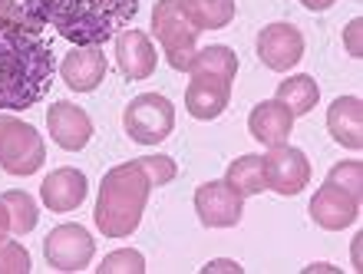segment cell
<instances>
[{
    "label": "cell",
    "instance_id": "603a6c76",
    "mask_svg": "<svg viewBox=\"0 0 363 274\" xmlns=\"http://www.w3.org/2000/svg\"><path fill=\"white\" fill-rule=\"evenodd\" d=\"M0 202H4L10 212V231H13V235H30V231L37 228L40 212H37V202L30 199L27 192L10 189L0 195Z\"/></svg>",
    "mask_w": 363,
    "mask_h": 274
},
{
    "label": "cell",
    "instance_id": "2e32d148",
    "mask_svg": "<svg viewBox=\"0 0 363 274\" xmlns=\"http://www.w3.org/2000/svg\"><path fill=\"white\" fill-rule=\"evenodd\" d=\"M40 199L50 212H73V208L83 205L86 199V175L79 169H53L40 185Z\"/></svg>",
    "mask_w": 363,
    "mask_h": 274
},
{
    "label": "cell",
    "instance_id": "7c38bea8",
    "mask_svg": "<svg viewBox=\"0 0 363 274\" xmlns=\"http://www.w3.org/2000/svg\"><path fill=\"white\" fill-rule=\"evenodd\" d=\"M116 63L123 70L125 80H149L155 73L159 53H155L152 40L145 30H119L116 37Z\"/></svg>",
    "mask_w": 363,
    "mask_h": 274
},
{
    "label": "cell",
    "instance_id": "e0dca14e",
    "mask_svg": "<svg viewBox=\"0 0 363 274\" xmlns=\"http://www.w3.org/2000/svg\"><path fill=\"white\" fill-rule=\"evenodd\" d=\"M248 129L251 136L261 142V146H281V142L291 139V129H294V116L287 109L284 103H277V99H264L251 109L248 116Z\"/></svg>",
    "mask_w": 363,
    "mask_h": 274
},
{
    "label": "cell",
    "instance_id": "f546056e",
    "mask_svg": "<svg viewBox=\"0 0 363 274\" xmlns=\"http://www.w3.org/2000/svg\"><path fill=\"white\" fill-rule=\"evenodd\" d=\"M307 10H330L337 4V0H301Z\"/></svg>",
    "mask_w": 363,
    "mask_h": 274
},
{
    "label": "cell",
    "instance_id": "5b68a950",
    "mask_svg": "<svg viewBox=\"0 0 363 274\" xmlns=\"http://www.w3.org/2000/svg\"><path fill=\"white\" fill-rule=\"evenodd\" d=\"M152 33L159 37L165 50V60L172 70H189L191 57H195V40L199 30L189 23V17L182 13L179 0H159L152 7Z\"/></svg>",
    "mask_w": 363,
    "mask_h": 274
},
{
    "label": "cell",
    "instance_id": "4fadbf2b",
    "mask_svg": "<svg viewBox=\"0 0 363 274\" xmlns=\"http://www.w3.org/2000/svg\"><path fill=\"white\" fill-rule=\"evenodd\" d=\"M47 126L53 142L67 152H79L89 142V136H93V119L86 116V109H79V106L67 103V99L50 106Z\"/></svg>",
    "mask_w": 363,
    "mask_h": 274
},
{
    "label": "cell",
    "instance_id": "ba28073f",
    "mask_svg": "<svg viewBox=\"0 0 363 274\" xmlns=\"http://www.w3.org/2000/svg\"><path fill=\"white\" fill-rule=\"evenodd\" d=\"M93 251L96 241L83 225H60L43 241V258L57 271H83L93 261Z\"/></svg>",
    "mask_w": 363,
    "mask_h": 274
},
{
    "label": "cell",
    "instance_id": "cb8c5ba5",
    "mask_svg": "<svg viewBox=\"0 0 363 274\" xmlns=\"http://www.w3.org/2000/svg\"><path fill=\"white\" fill-rule=\"evenodd\" d=\"M327 182H330V185H337V189H347L350 195H357V199H360V192H363V165H360V159L337 162L334 169L327 172Z\"/></svg>",
    "mask_w": 363,
    "mask_h": 274
},
{
    "label": "cell",
    "instance_id": "484cf974",
    "mask_svg": "<svg viewBox=\"0 0 363 274\" xmlns=\"http://www.w3.org/2000/svg\"><path fill=\"white\" fill-rule=\"evenodd\" d=\"M0 274H30V255L20 241L0 238Z\"/></svg>",
    "mask_w": 363,
    "mask_h": 274
},
{
    "label": "cell",
    "instance_id": "4316f807",
    "mask_svg": "<svg viewBox=\"0 0 363 274\" xmlns=\"http://www.w3.org/2000/svg\"><path fill=\"white\" fill-rule=\"evenodd\" d=\"M135 162L143 165V172L149 175L152 185H169V182L175 179V172H179L169 155H143V159H135Z\"/></svg>",
    "mask_w": 363,
    "mask_h": 274
},
{
    "label": "cell",
    "instance_id": "44dd1931",
    "mask_svg": "<svg viewBox=\"0 0 363 274\" xmlns=\"http://www.w3.org/2000/svg\"><path fill=\"white\" fill-rule=\"evenodd\" d=\"M189 73L199 76V73H211V76H221V80H231L238 76V53L231 47H205V50H195V57L189 63Z\"/></svg>",
    "mask_w": 363,
    "mask_h": 274
},
{
    "label": "cell",
    "instance_id": "52a82bcc",
    "mask_svg": "<svg viewBox=\"0 0 363 274\" xmlns=\"http://www.w3.org/2000/svg\"><path fill=\"white\" fill-rule=\"evenodd\" d=\"M261 175H264V189L277 195H297L307 189L311 182V162L297 146H271L268 155H261Z\"/></svg>",
    "mask_w": 363,
    "mask_h": 274
},
{
    "label": "cell",
    "instance_id": "7402d4cb",
    "mask_svg": "<svg viewBox=\"0 0 363 274\" xmlns=\"http://www.w3.org/2000/svg\"><path fill=\"white\" fill-rule=\"evenodd\" d=\"M225 182L238 192L241 199H248V195H261V192H264L261 155H241V159H235L228 165V172H225Z\"/></svg>",
    "mask_w": 363,
    "mask_h": 274
},
{
    "label": "cell",
    "instance_id": "30bf717a",
    "mask_svg": "<svg viewBox=\"0 0 363 274\" xmlns=\"http://www.w3.org/2000/svg\"><path fill=\"white\" fill-rule=\"evenodd\" d=\"M258 57L274 73L297 67L304 60V33L294 23H268L258 33Z\"/></svg>",
    "mask_w": 363,
    "mask_h": 274
},
{
    "label": "cell",
    "instance_id": "5bb4252c",
    "mask_svg": "<svg viewBox=\"0 0 363 274\" xmlns=\"http://www.w3.org/2000/svg\"><path fill=\"white\" fill-rule=\"evenodd\" d=\"M228 99H231V80H221V76L211 73L191 76L189 89H185V109L195 119H218L228 109Z\"/></svg>",
    "mask_w": 363,
    "mask_h": 274
},
{
    "label": "cell",
    "instance_id": "83f0119b",
    "mask_svg": "<svg viewBox=\"0 0 363 274\" xmlns=\"http://www.w3.org/2000/svg\"><path fill=\"white\" fill-rule=\"evenodd\" d=\"M201 271L205 274H211V271H235V274H241V265L238 261H208Z\"/></svg>",
    "mask_w": 363,
    "mask_h": 274
},
{
    "label": "cell",
    "instance_id": "8fae6325",
    "mask_svg": "<svg viewBox=\"0 0 363 274\" xmlns=\"http://www.w3.org/2000/svg\"><path fill=\"white\" fill-rule=\"evenodd\" d=\"M357 215H360V199L330 182L324 189H317V195L311 199V218L327 231H344L357 221Z\"/></svg>",
    "mask_w": 363,
    "mask_h": 274
},
{
    "label": "cell",
    "instance_id": "ac0fdd59",
    "mask_svg": "<svg viewBox=\"0 0 363 274\" xmlns=\"http://www.w3.org/2000/svg\"><path fill=\"white\" fill-rule=\"evenodd\" d=\"M327 129L344 149H360L363 146V103L360 96H340L327 109Z\"/></svg>",
    "mask_w": 363,
    "mask_h": 274
},
{
    "label": "cell",
    "instance_id": "277c9868",
    "mask_svg": "<svg viewBox=\"0 0 363 274\" xmlns=\"http://www.w3.org/2000/svg\"><path fill=\"white\" fill-rule=\"evenodd\" d=\"M43 162V136L17 116H0V169L10 175H33Z\"/></svg>",
    "mask_w": 363,
    "mask_h": 274
},
{
    "label": "cell",
    "instance_id": "f1b7e54d",
    "mask_svg": "<svg viewBox=\"0 0 363 274\" xmlns=\"http://www.w3.org/2000/svg\"><path fill=\"white\" fill-rule=\"evenodd\" d=\"M347 30H350V57H360V47H357V37H360V20H354Z\"/></svg>",
    "mask_w": 363,
    "mask_h": 274
},
{
    "label": "cell",
    "instance_id": "9a60e30c",
    "mask_svg": "<svg viewBox=\"0 0 363 274\" xmlns=\"http://www.w3.org/2000/svg\"><path fill=\"white\" fill-rule=\"evenodd\" d=\"M60 76L73 93H93L96 86L106 80V53L99 47H77L69 50L63 63H60Z\"/></svg>",
    "mask_w": 363,
    "mask_h": 274
},
{
    "label": "cell",
    "instance_id": "9c48e42d",
    "mask_svg": "<svg viewBox=\"0 0 363 274\" xmlns=\"http://www.w3.org/2000/svg\"><path fill=\"white\" fill-rule=\"evenodd\" d=\"M195 212L205 228H231L245 215V199L231 189L228 182H205L195 192Z\"/></svg>",
    "mask_w": 363,
    "mask_h": 274
},
{
    "label": "cell",
    "instance_id": "4dcf8cb0",
    "mask_svg": "<svg viewBox=\"0 0 363 274\" xmlns=\"http://www.w3.org/2000/svg\"><path fill=\"white\" fill-rule=\"evenodd\" d=\"M7 231H10V212H7V205L0 202V238L7 235Z\"/></svg>",
    "mask_w": 363,
    "mask_h": 274
},
{
    "label": "cell",
    "instance_id": "7a4b0ae2",
    "mask_svg": "<svg viewBox=\"0 0 363 274\" xmlns=\"http://www.w3.org/2000/svg\"><path fill=\"white\" fill-rule=\"evenodd\" d=\"M27 13L69 43L99 47L133 23L139 0H27Z\"/></svg>",
    "mask_w": 363,
    "mask_h": 274
},
{
    "label": "cell",
    "instance_id": "8992f818",
    "mask_svg": "<svg viewBox=\"0 0 363 274\" xmlns=\"http://www.w3.org/2000/svg\"><path fill=\"white\" fill-rule=\"evenodd\" d=\"M123 126L129 139L143 146H159L175 129V106L159 93H143L125 106Z\"/></svg>",
    "mask_w": 363,
    "mask_h": 274
},
{
    "label": "cell",
    "instance_id": "3957f363",
    "mask_svg": "<svg viewBox=\"0 0 363 274\" xmlns=\"http://www.w3.org/2000/svg\"><path fill=\"white\" fill-rule=\"evenodd\" d=\"M149 192H152V182L135 159L109 169L96 195V228L106 238H129L143 221Z\"/></svg>",
    "mask_w": 363,
    "mask_h": 274
},
{
    "label": "cell",
    "instance_id": "d4e9b609",
    "mask_svg": "<svg viewBox=\"0 0 363 274\" xmlns=\"http://www.w3.org/2000/svg\"><path fill=\"white\" fill-rule=\"evenodd\" d=\"M99 274H143L145 271V258L133 248H123V251H113V255L103 258V265L96 268Z\"/></svg>",
    "mask_w": 363,
    "mask_h": 274
},
{
    "label": "cell",
    "instance_id": "6da1fadb",
    "mask_svg": "<svg viewBox=\"0 0 363 274\" xmlns=\"http://www.w3.org/2000/svg\"><path fill=\"white\" fill-rule=\"evenodd\" d=\"M53 80V50L40 37V20H23L7 0L0 17V109H30Z\"/></svg>",
    "mask_w": 363,
    "mask_h": 274
},
{
    "label": "cell",
    "instance_id": "ffe728a7",
    "mask_svg": "<svg viewBox=\"0 0 363 274\" xmlns=\"http://www.w3.org/2000/svg\"><path fill=\"white\" fill-rule=\"evenodd\" d=\"M274 99L277 103H284L287 109H291V116L297 119V116H307L317 106L320 89H317V83L307 73H297V76H291V80H284V83L277 86Z\"/></svg>",
    "mask_w": 363,
    "mask_h": 274
},
{
    "label": "cell",
    "instance_id": "d6986e66",
    "mask_svg": "<svg viewBox=\"0 0 363 274\" xmlns=\"http://www.w3.org/2000/svg\"><path fill=\"white\" fill-rule=\"evenodd\" d=\"M179 7L199 33L221 30L235 20V0H179Z\"/></svg>",
    "mask_w": 363,
    "mask_h": 274
}]
</instances>
